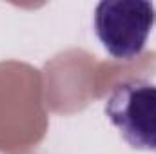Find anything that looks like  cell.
<instances>
[{"label":"cell","instance_id":"1","mask_svg":"<svg viewBox=\"0 0 156 154\" xmlns=\"http://www.w3.org/2000/svg\"><path fill=\"white\" fill-rule=\"evenodd\" d=\"M154 24L156 7L147 0H102L93 16L96 38L118 60L140 56Z\"/></svg>","mask_w":156,"mask_h":154},{"label":"cell","instance_id":"2","mask_svg":"<svg viewBox=\"0 0 156 154\" xmlns=\"http://www.w3.org/2000/svg\"><path fill=\"white\" fill-rule=\"evenodd\" d=\"M104 111L131 149L156 152V83L136 78L120 82Z\"/></svg>","mask_w":156,"mask_h":154}]
</instances>
